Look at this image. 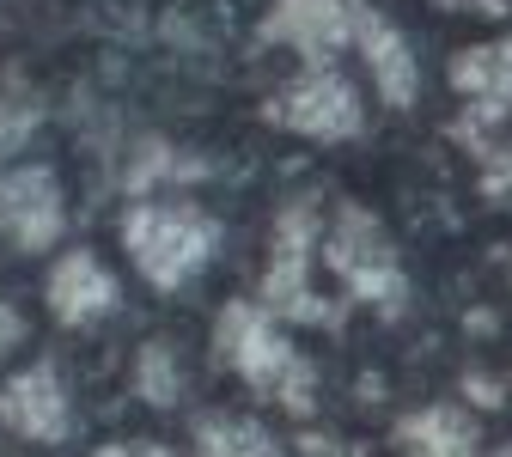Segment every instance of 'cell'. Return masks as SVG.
I'll use <instances>...</instances> for the list:
<instances>
[{"label":"cell","mask_w":512,"mask_h":457,"mask_svg":"<svg viewBox=\"0 0 512 457\" xmlns=\"http://www.w3.org/2000/svg\"><path fill=\"white\" fill-rule=\"evenodd\" d=\"M269 122L293 128V135H305V141H354L360 122H366V110H360L354 80H342L336 68H305L269 104Z\"/></svg>","instance_id":"cell-5"},{"label":"cell","mask_w":512,"mask_h":457,"mask_svg":"<svg viewBox=\"0 0 512 457\" xmlns=\"http://www.w3.org/2000/svg\"><path fill=\"white\" fill-rule=\"evenodd\" d=\"M354 49L366 55L372 86L384 92V104H391V110H409L415 92H421V68H415V55H409L403 31L384 19L378 7H360V13H354Z\"/></svg>","instance_id":"cell-10"},{"label":"cell","mask_w":512,"mask_h":457,"mask_svg":"<svg viewBox=\"0 0 512 457\" xmlns=\"http://www.w3.org/2000/svg\"><path fill=\"white\" fill-rule=\"evenodd\" d=\"M281 317H269L256 299H232L214 323V348L226 366H238V378L256 390V397L281 403L287 415H311L317 403V372L305 366V354L287 348V336L275 330Z\"/></svg>","instance_id":"cell-1"},{"label":"cell","mask_w":512,"mask_h":457,"mask_svg":"<svg viewBox=\"0 0 512 457\" xmlns=\"http://www.w3.org/2000/svg\"><path fill=\"white\" fill-rule=\"evenodd\" d=\"M135 397L153 409H171L183 397V372H177V348L171 342H147L135 354Z\"/></svg>","instance_id":"cell-15"},{"label":"cell","mask_w":512,"mask_h":457,"mask_svg":"<svg viewBox=\"0 0 512 457\" xmlns=\"http://www.w3.org/2000/svg\"><path fill=\"white\" fill-rule=\"evenodd\" d=\"M311 250H317V208H311V202L281 208L256 305H263L269 317H287V323H317V330H336V323H342V305L317 299V287H311Z\"/></svg>","instance_id":"cell-3"},{"label":"cell","mask_w":512,"mask_h":457,"mask_svg":"<svg viewBox=\"0 0 512 457\" xmlns=\"http://www.w3.org/2000/svg\"><path fill=\"white\" fill-rule=\"evenodd\" d=\"M202 171H208L202 159H189V153H177V147H165V141H141L135 159H128V171H122V189L135 195V202H147V189L183 183V177H202Z\"/></svg>","instance_id":"cell-13"},{"label":"cell","mask_w":512,"mask_h":457,"mask_svg":"<svg viewBox=\"0 0 512 457\" xmlns=\"http://www.w3.org/2000/svg\"><path fill=\"white\" fill-rule=\"evenodd\" d=\"M122 250L153 287L171 293L208 269V256L220 250V220L189 202H135L122 214Z\"/></svg>","instance_id":"cell-2"},{"label":"cell","mask_w":512,"mask_h":457,"mask_svg":"<svg viewBox=\"0 0 512 457\" xmlns=\"http://www.w3.org/2000/svg\"><path fill=\"white\" fill-rule=\"evenodd\" d=\"M25 342V317L7 305V299H0V354H7V348H19Z\"/></svg>","instance_id":"cell-20"},{"label":"cell","mask_w":512,"mask_h":457,"mask_svg":"<svg viewBox=\"0 0 512 457\" xmlns=\"http://www.w3.org/2000/svg\"><path fill=\"white\" fill-rule=\"evenodd\" d=\"M37 122H43V104L13 80V86H7V98H0V159L19 153V147H25V135H31Z\"/></svg>","instance_id":"cell-16"},{"label":"cell","mask_w":512,"mask_h":457,"mask_svg":"<svg viewBox=\"0 0 512 457\" xmlns=\"http://www.w3.org/2000/svg\"><path fill=\"white\" fill-rule=\"evenodd\" d=\"M299 451H305V457H354V451H336V439H317V433H305Z\"/></svg>","instance_id":"cell-21"},{"label":"cell","mask_w":512,"mask_h":457,"mask_svg":"<svg viewBox=\"0 0 512 457\" xmlns=\"http://www.w3.org/2000/svg\"><path fill=\"white\" fill-rule=\"evenodd\" d=\"M464 397H470V403H482V409H500V403H506V390H500L494 378L470 372V378H464Z\"/></svg>","instance_id":"cell-19"},{"label":"cell","mask_w":512,"mask_h":457,"mask_svg":"<svg viewBox=\"0 0 512 457\" xmlns=\"http://www.w3.org/2000/svg\"><path fill=\"white\" fill-rule=\"evenodd\" d=\"M494 457H512V445H506V451H494Z\"/></svg>","instance_id":"cell-22"},{"label":"cell","mask_w":512,"mask_h":457,"mask_svg":"<svg viewBox=\"0 0 512 457\" xmlns=\"http://www.w3.org/2000/svg\"><path fill=\"white\" fill-rule=\"evenodd\" d=\"M354 13L360 0H275L263 19V43H287L311 68H330V55L354 43Z\"/></svg>","instance_id":"cell-9"},{"label":"cell","mask_w":512,"mask_h":457,"mask_svg":"<svg viewBox=\"0 0 512 457\" xmlns=\"http://www.w3.org/2000/svg\"><path fill=\"white\" fill-rule=\"evenodd\" d=\"M482 195H512V147L482 153Z\"/></svg>","instance_id":"cell-17"},{"label":"cell","mask_w":512,"mask_h":457,"mask_svg":"<svg viewBox=\"0 0 512 457\" xmlns=\"http://www.w3.org/2000/svg\"><path fill=\"white\" fill-rule=\"evenodd\" d=\"M92 457H171V451L153 445V439H116V445H98Z\"/></svg>","instance_id":"cell-18"},{"label":"cell","mask_w":512,"mask_h":457,"mask_svg":"<svg viewBox=\"0 0 512 457\" xmlns=\"http://www.w3.org/2000/svg\"><path fill=\"white\" fill-rule=\"evenodd\" d=\"M0 427L31 439V445H61L74 433V409H68V390H61V372L43 360V366H25L0 384Z\"/></svg>","instance_id":"cell-8"},{"label":"cell","mask_w":512,"mask_h":457,"mask_svg":"<svg viewBox=\"0 0 512 457\" xmlns=\"http://www.w3.org/2000/svg\"><path fill=\"white\" fill-rule=\"evenodd\" d=\"M397 451L403 457H476V421L452 403H433V409H415L397 421Z\"/></svg>","instance_id":"cell-12"},{"label":"cell","mask_w":512,"mask_h":457,"mask_svg":"<svg viewBox=\"0 0 512 457\" xmlns=\"http://www.w3.org/2000/svg\"><path fill=\"white\" fill-rule=\"evenodd\" d=\"M61 226H68V202H61V183L43 165H19L0 171V238L25 256H43Z\"/></svg>","instance_id":"cell-6"},{"label":"cell","mask_w":512,"mask_h":457,"mask_svg":"<svg viewBox=\"0 0 512 457\" xmlns=\"http://www.w3.org/2000/svg\"><path fill=\"white\" fill-rule=\"evenodd\" d=\"M324 263L348 281L354 299L378 305L384 317H397V311L409 305V281H403V269H397L391 244H384V226H378L366 208H354V202L336 214V232L324 238Z\"/></svg>","instance_id":"cell-4"},{"label":"cell","mask_w":512,"mask_h":457,"mask_svg":"<svg viewBox=\"0 0 512 457\" xmlns=\"http://www.w3.org/2000/svg\"><path fill=\"white\" fill-rule=\"evenodd\" d=\"M196 451L202 457H281V445H275L269 427L238 421V415H208L196 427Z\"/></svg>","instance_id":"cell-14"},{"label":"cell","mask_w":512,"mask_h":457,"mask_svg":"<svg viewBox=\"0 0 512 457\" xmlns=\"http://www.w3.org/2000/svg\"><path fill=\"white\" fill-rule=\"evenodd\" d=\"M452 86L470 98V110L458 122V141H470L476 153H488V135L512 116V37H500L488 49H458Z\"/></svg>","instance_id":"cell-7"},{"label":"cell","mask_w":512,"mask_h":457,"mask_svg":"<svg viewBox=\"0 0 512 457\" xmlns=\"http://www.w3.org/2000/svg\"><path fill=\"white\" fill-rule=\"evenodd\" d=\"M49 311H55V323H68V330L110 317L116 311V275L98 263L92 250H68L49 269Z\"/></svg>","instance_id":"cell-11"}]
</instances>
